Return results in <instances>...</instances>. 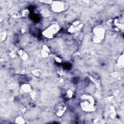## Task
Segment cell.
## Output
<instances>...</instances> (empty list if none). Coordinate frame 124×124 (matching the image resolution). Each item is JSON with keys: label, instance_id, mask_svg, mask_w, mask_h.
<instances>
[{"label": "cell", "instance_id": "cell-2", "mask_svg": "<svg viewBox=\"0 0 124 124\" xmlns=\"http://www.w3.org/2000/svg\"><path fill=\"white\" fill-rule=\"evenodd\" d=\"M57 30L58 27H56L55 25H54L45 31V35H46V37H52L53 35H54V34L56 33V32L57 31Z\"/></svg>", "mask_w": 124, "mask_h": 124}, {"label": "cell", "instance_id": "cell-1", "mask_svg": "<svg viewBox=\"0 0 124 124\" xmlns=\"http://www.w3.org/2000/svg\"><path fill=\"white\" fill-rule=\"evenodd\" d=\"M86 100H84L82 101V102L81 103V105H82V106L86 105V106H84L83 108L86 109V110H91L92 108H93V102L92 99H91V98H89V97L88 98H86Z\"/></svg>", "mask_w": 124, "mask_h": 124}]
</instances>
